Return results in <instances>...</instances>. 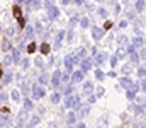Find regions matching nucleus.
<instances>
[{
	"label": "nucleus",
	"instance_id": "nucleus-29",
	"mask_svg": "<svg viewBox=\"0 0 146 128\" xmlns=\"http://www.w3.org/2000/svg\"><path fill=\"white\" fill-rule=\"evenodd\" d=\"M127 98H129V99H133V98H134V90H133V89H131V90L127 92Z\"/></svg>",
	"mask_w": 146,
	"mask_h": 128
},
{
	"label": "nucleus",
	"instance_id": "nucleus-17",
	"mask_svg": "<svg viewBox=\"0 0 146 128\" xmlns=\"http://www.w3.org/2000/svg\"><path fill=\"white\" fill-rule=\"evenodd\" d=\"M95 77H97L98 80H102V79H104V74H102V70H97V72H95Z\"/></svg>",
	"mask_w": 146,
	"mask_h": 128
},
{
	"label": "nucleus",
	"instance_id": "nucleus-13",
	"mask_svg": "<svg viewBox=\"0 0 146 128\" xmlns=\"http://www.w3.org/2000/svg\"><path fill=\"white\" fill-rule=\"evenodd\" d=\"M134 46H136V48L143 46V40H141V38H134Z\"/></svg>",
	"mask_w": 146,
	"mask_h": 128
},
{
	"label": "nucleus",
	"instance_id": "nucleus-26",
	"mask_svg": "<svg viewBox=\"0 0 146 128\" xmlns=\"http://www.w3.org/2000/svg\"><path fill=\"white\" fill-rule=\"evenodd\" d=\"M24 106H26V109H31V108H32V102H31V101H26Z\"/></svg>",
	"mask_w": 146,
	"mask_h": 128
},
{
	"label": "nucleus",
	"instance_id": "nucleus-6",
	"mask_svg": "<svg viewBox=\"0 0 146 128\" xmlns=\"http://www.w3.org/2000/svg\"><path fill=\"white\" fill-rule=\"evenodd\" d=\"M82 79H83V72H75V74H73V77H71L73 82H80Z\"/></svg>",
	"mask_w": 146,
	"mask_h": 128
},
{
	"label": "nucleus",
	"instance_id": "nucleus-36",
	"mask_svg": "<svg viewBox=\"0 0 146 128\" xmlns=\"http://www.w3.org/2000/svg\"><path fill=\"white\" fill-rule=\"evenodd\" d=\"M63 4H70V0H63Z\"/></svg>",
	"mask_w": 146,
	"mask_h": 128
},
{
	"label": "nucleus",
	"instance_id": "nucleus-4",
	"mask_svg": "<svg viewBox=\"0 0 146 128\" xmlns=\"http://www.w3.org/2000/svg\"><path fill=\"white\" fill-rule=\"evenodd\" d=\"M92 31H94V38H95V40H100V38L104 36V31H100L98 28H94Z\"/></svg>",
	"mask_w": 146,
	"mask_h": 128
},
{
	"label": "nucleus",
	"instance_id": "nucleus-12",
	"mask_svg": "<svg viewBox=\"0 0 146 128\" xmlns=\"http://www.w3.org/2000/svg\"><path fill=\"white\" fill-rule=\"evenodd\" d=\"M12 98H14V101H20V92L19 90H14L12 92Z\"/></svg>",
	"mask_w": 146,
	"mask_h": 128
},
{
	"label": "nucleus",
	"instance_id": "nucleus-3",
	"mask_svg": "<svg viewBox=\"0 0 146 128\" xmlns=\"http://www.w3.org/2000/svg\"><path fill=\"white\" fill-rule=\"evenodd\" d=\"M59 80H61V74H59V70H56L54 75H53V79H51V86H53V87H58Z\"/></svg>",
	"mask_w": 146,
	"mask_h": 128
},
{
	"label": "nucleus",
	"instance_id": "nucleus-33",
	"mask_svg": "<svg viewBox=\"0 0 146 128\" xmlns=\"http://www.w3.org/2000/svg\"><path fill=\"white\" fill-rule=\"evenodd\" d=\"M9 63H12V58L10 56H5V65H9Z\"/></svg>",
	"mask_w": 146,
	"mask_h": 128
},
{
	"label": "nucleus",
	"instance_id": "nucleus-27",
	"mask_svg": "<svg viewBox=\"0 0 146 128\" xmlns=\"http://www.w3.org/2000/svg\"><path fill=\"white\" fill-rule=\"evenodd\" d=\"M5 99H7V94L2 92V94H0V104H2V101H5Z\"/></svg>",
	"mask_w": 146,
	"mask_h": 128
},
{
	"label": "nucleus",
	"instance_id": "nucleus-35",
	"mask_svg": "<svg viewBox=\"0 0 146 128\" xmlns=\"http://www.w3.org/2000/svg\"><path fill=\"white\" fill-rule=\"evenodd\" d=\"M36 65H38V67H43V62L38 58V60H36Z\"/></svg>",
	"mask_w": 146,
	"mask_h": 128
},
{
	"label": "nucleus",
	"instance_id": "nucleus-21",
	"mask_svg": "<svg viewBox=\"0 0 146 128\" xmlns=\"http://www.w3.org/2000/svg\"><path fill=\"white\" fill-rule=\"evenodd\" d=\"M53 4H54V0H44V5H46V7H53Z\"/></svg>",
	"mask_w": 146,
	"mask_h": 128
},
{
	"label": "nucleus",
	"instance_id": "nucleus-32",
	"mask_svg": "<svg viewBox=\"0 0 146 128\" xmlns=\"http://www.w3.org/2000/svg\"><path fill=\"white\" fill-rule=\"evenodd\" d=\"M143 111H145L143 106H141V108H136V113H138V114H143Z\"/></svg>",
	"mask_w": 146,
	"mask_h": 128
},
{
	"label": "nucleus",
	"instance_id": "nucleus-20",
	"mask_svg": "<svg viewBox=\"0 0 146 128\" xmlns=\"http://www.w3.org/2000/svg\"><path fill=\"white\" fill-rule=\"evenodd\" d=\"M59 99H61L59 98V94H53V96H51V101H53V102H58Z\"/></svg>",
	"mask_w": 146,
	"mask_h": 128
},
{
	"label": "nucleus",
	"instance_id": "nucleus-8",
	"mask_svg": "<svg viewBox=\"0 0 146 128\" xmlns=\"http://www.w3.org/2000/svg\"><path fill=\"white\" fill-rule=\"evenodd\" d=\"M65 65H66V68H68V70H71V65H73L71 56H66V58H65Z\"/></svg>",
	"mask_w": 146,
	"mask_h": 128
},
{
	"label": "nucleus",
	"instance_id": "nucleus-28",
	"mask_svg": "<svg viewBox=\"0 0 146 128\" xmlns=\"http://www.w3.org/2000/svg\"><path fill=\"white\" fill-rule=\"evenodd\" d=\"M82 26H83V28H87V26H88V19H87V17L82 19Z\"/></svg>",
	"mask_w": 146,
	"mask_h": 128
},
{
	"label": "nucleus",
	"instance_id": "nucleus-9",
	"mask_svg": "<svg viewBox=\"0 0 146 128\" xmlns=\"http://www.w3.org/2000/svg\"><path fill=\"white\" fill-rule=\"evenodd\" d=\"M41 53H43V55H46V53H49V44H46V43H44V44L41 46Z\"/></svg>",
	"mask_w": 146,
	"mask_h": 128
},
{
	"label": "nucleus",
	"instance_id": "nucleus-14",
	"mask_svg": "<svg viewBox=\"0 0 146 128\" xmlns=\"http://www.w3.org/2000/svg\"><path fill=\"white\" fill-rule=\"evenodd\" d=\"M10 80H12V74L7 72V74H5V79H3V84H9Z\"/></svg>",
	"mask_w": 146,
	"mask_h": 128
},
{
	"label": "nucleus",
	"instance_id": "nucleus-5",
	"mask_svg": "<svg viewBox=\"0 0 146 128\" xmlns=\"http://www.w3.org/2000/svg\"><path fill=\"white\" fill-rule=\"evenodd\" d=\"M90 67H92V62H90V60L82 62V70H83V72H88V70H90Z\"/></svg>",
	"mask_w": 146,
	"mask_h": 128
},
{
	"label": "nucleus",
	"instance_id": "nucleus-30",
	"mask_svg": "<svg viewBox=\"0 0 146 128\" xmlns=\"http://www.w3.org/2000/svg\"><path fill=\"white\" fill-rule=\"evenodd\" d=\"M104 28H105V29H110V28H112V22H110V20H107V22H105V26H104Z\"/></svg>",
	"mask_w": 146,
	"mask_h": 128
},
{
	"label": "nucleus",
	"instance_id": "nucleus-10",
	"mask_svg": "<svg viewBox=\"0 0 146 128\" xmlns=\"http://www.w3.org/2000/svg\"><path fill=\"white\" fill-rule=\"evenodd\" d=\"M83 92H92V84H90V82H87V84H85V86H83Z\"/></svg>",
	"mask_w": 146,
	"mask_h": 128
},
{
	"label": "nucleus",
	"instance_id": "nucleus-19",
	"mask_svg": "<svg viewBox=\"0 0 146 128\" xmlns=\"http://www.w3.org/2000/svg\"><path fill=\"white\" fill-rule=\"evenodd\" d=\"M27 51H29V53H32V51H36V44H34V43H31L29 46H27Z\"/></svg>",
	"mask_w": 146,
	"mask_h": 128
},
{
	"label": "nucleus",
	"instance_id": "nucleus-34",
	"mask_svg": "<svg viewBox=\"0 0 146 128\" xmlns=\"http://www.w3.org/2000/svg\"><path fill=\"white\" fill-rule=\"evenodd\" d=\"M102 94H104V89L100 87V89H98V90H97V96H98V98H100V96H102Z\"/></svg>",
	"mask_w": 146,
	"mask_h": 128
},
{
	"label": "nucleus",
	"instance_id": "nucleus-37",
	"mask_svg": "<svg viewBox=\"0 0 146 128\" xmlns=\"http://www.w3.org/2000/svg\"><path fill=\"white\" fill-rule=\"evenodd\" d=\"M0 77H2V68H0Z\"/></svg>",
	"mask_w": 146,
	"mask_h": 128
},
{
	"label": "nucleus",
	"instance_id": "nucleus-1",
	"mask_svg": "<svg viewBox=\"0 0 146 128\" xmlns=\"http://www.w3.org/2000/svg\"><path fill=\"white\" fill-rule=\"evenodd\" d=\"M43 96H44V89H41L39 86H34L32 87V98L39 99V98H43Z\"/></svg>",
	"mask_w": 146,
	"mask_h": 128
},
{
	"label": "nucleus",
	"instance_id": "nucleus-24",
	"mask_svg": "<svg viewBox=\"0 0 146 128\" xmlns=\"http://www.w3.org/2000/svg\"><path fill=\"white\" fill-rule=\"evenodd\" d=\"M98 14H100L102 17H105V16H107V10L105 9H98Z\"/></svg>",
	"mask_w": 146,
	"mask_h": 128
},
{
	"label": "nucleus",
	"instance_id": "nucleus-22",
	"mask_svg": "<svg viewBox=\"0 0 146 128\" xmlns=\"http://www.w3.org/2000/svg\"><path fill=\"white\" fill-rule=\"evenodd\" d=\"M68 123H75V114H73V113L68 114Z\"/></svg>",
	"mask_w": 146,
	"mask_h": 128
},
{
	"label": "nucleus",
	"instance_id": "nucleus-18",
	"mask_svg": "<svg viewBox=\"0 0 146 128\" xmlns=\"http://www.w3.org/2000/svg\"><path fill=\"white\" fill-rule=\"evenodd\" d=\"M14 16H15V17H20V9L17 7V5L14 7Z\"/></svg>",
	"mask_w": 146,
	"mask_h": 128
},
{
	"label": "nucleus",
	"instance_id": "nucleus-11",
	"mask_svg": "<svg viewBox=\"0 0 146 128\" xmlns=\"http://www.w3.org/2000/svg\"><path fill=\"white\" fill-rule=\"evenodd\" d=\"M143 7H145V0H138V4H136V9L141 12L143 10Z\"/></svg>",
	"mask_w": 146,
	"mask_h": 128
},
{
	"label": "nucleus",
	"instance_id": "nucleus-15",
	"mask_svg": "<svg viewBox=\"0 0 146 128\" xmlns=\"http://www.w3.org/2000/svg\"><path fill=\"white\" fill-rule=\"evenodd\" d=\"M39 82H41V84H46V82H48V75H46V74H43V75L39 77Z\"/></svg>",
	"mask_w": 146,
	"mask_h": 128
},
{
	"label": "nucleus",
	"instance_id": "nucleus-16",
	"mask_svg": "<svg viewBox=\"0 0 146 128\" xmlns=\"http://www.w3.org/2000/svg\"><path fill=\"white\" fill-rule=\"evenodd\" d=\"M12 55H14V62H19V51H17V50H14V51H12Z\"/></svg>",
	"mask_w": 146,
	"mask_h": 128
},
{
	"label": "nucleus",
	"instance_id": "nucleus-7",
	"mask_svg": "<svg viewBox=\"0 0 146 128\" xmlns=\"http://www.w3.org/2000/svg\"><path fill=\"white\" fill-rule=\"evenodd\" d=\"M131 84H133V82H131V79H129V77H124V79H121V86H122V87H131Z\"/></svg>",
	"mask_w": 146,
	"mask_h": 128
},
{
	"label": "nucleus",
	"instance_id": "nucleus-2",
	"mask_svg": "<svg viewBox=\"0 0 146 128\" xmlns=\"http://www.w3.org/2000/svg\"><path fill=\"white\" fill-rule=\"evenodd\" d=\"M48 12H49V19H53V20H54V19H58V17H59V10L56 9L54 5H53V7H49V9H48Z\"/></svg>",
	"mask_w": 146,
	"mask_h": 128
},
{
	"label": "nucleus",
	"instance_id": "nucleus-23",
	"mask_svg": "<svg viewBox=\"0 0 146 128\" xmlns=\"http://www.w3.org/2000/svg\"><path fill=\"white\" fill-rule=\"evenodd\" d=\"M38 123H39V116H34L31 120V125H38Z\"/></svg>",
	"mask_w": 146,
	"mask_h": 128
},
{
	"label": "nucleus",
	"instance_id": "nucleus-31",
	"mask_svg": "<svg viewBox=\"0 0 146 128\" xmlns=\"http://www.w3.org/2000/svg\"><path fill=\"white\" fill-rule=\"evenodd\" d=\"M116 63H117V58H116V56H112V60H110V65H112V67H114V65H116Z\"/></svg>",
	"mask_w": 146,
	"mask_h": 128
},
{
	"label": "nucleus",
	"instance_id": "nucleus-25",
	"mask_svg": "<svg viewBox=\"0 0 146 128\" xmlns=\"http://www.w3.org/2000/svg\"><path fill=\"white\" fill-rule=\"evenodd\" d=\"M119 43H121V46H124V43H127V40L124 36H121V38H119Z\"/></svg>",
	"mask_w": 146,
	"mask_h": 128
}]
</instances>
